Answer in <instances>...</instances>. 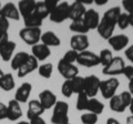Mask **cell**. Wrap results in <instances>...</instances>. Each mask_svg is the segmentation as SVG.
I'll list each match as a JSON object with an SVG mask.
<instances>
[{
	"label": "cell",
	"mask_w": 133,
	"mask_h": 124,
	"mask_svg": "<svg viewBox=\"0 0 133 124\" xmlns=\"http://www.w3.org/2000/svg\"><path fill=\"white\" fill-rule=\"evenodd\" d=\"M52 124H66L69 123V104L64 101H58L53 107L51 115Z\"/></svg>",
	"instance_id": "6da1fadb"
},
{
	"label": "cell",
	"mask_w": 133,
	"mask_h": 124,
	"mask_svg": "<svg viewBox=\"0 0 133 124\" xmlns=\"http://www.w3.org/2000/svg\"><path fill=\"white\" fill-rule=\"evenodd\" d=\"M42 31L41 28H23L19 31V37L24 43L28 45H33L40 43Z\"/></svg>",
	"instance_id": "7a4b0ae2"
},
{
	"label": "cell",
	"mask_w": 133,
	"mask_h": 124,
	"mask_svg": "<svg viewBox=\"0 0 133 124\" xmlns=\"http://www.w3.org/2000/svg\"><path fill=\"white\" fill-rule=\"evenodd\" d=\"M120 85V81L116 78H110V79L101 81L100 84V92H101L102 97L107 99V100H111L112 98L115 95V92Z\"/></svg>",
	"instance_id": "3957f363"
},
{
	"label": "cell",
	"mask_w": 133,
	"mask_h": 124,
	"mask_svg": "<svg viewBox=\"0 0 133 124\" xmlns=\"http://www.w3.org/2000/svg\"><path fill=\"white\" fill-rule=\"evenodd\" d=\"M125 68V62L122 59L121 57H113V59L110 62L107 67L103 68L102 72L103 74L105 75H110L112 77H115V75H119V74H123V70Z\"/></svg>",
	"instance_id": "277c9868"
},
{
	"label": "cell",
	"mask_w": 133,
	"mask_h": 124,
	"mask_svg": "<svg viewBox=\"0 0 133 124\" xmlns=\"http://www.w3.org/2000/svg\"><path fill=\"white\" fill-rule=\"evenodd\" d=\"M69 7L70 3L66 1L59 2L58 7L49 15V19L55 23H62L66 19H69Z\"/></svg>",
	"instance_id": "5b68a950"
},
{
	"label": "cell",
	"mask_w": 133,
	"mask_h": 124,
	"mask_svg": "<svg viewBox=\"0 0 133 124\" xmlns=\"http://www.w3.org/2000/svg\"><path fill=\"white\" fill-rule=\"evenodd\" d=\"M77 63H79L80 65H83L85 68H93L100 64V59L98 54L87 50V51L80 52L78 54Z\"/></svg>",
	"instance_id": "8992f818"
},
{
	"label": "cell",
	"mask_w": 133,
	"mask_h": 124,
	"mask_svg": "<svg viewBox=\"0 0 133 124\" xmlns=\"http://www.w3.org/2000/svg\"><path fill=\"white\" fill-rule=\"evenodd\" d=\"M101 80L97 75H88L84 78V93L90 99L95 98L100 91Z\"/></svg>",
	"instance_id": "52a82bcc"
},
{
	"label": "cell",
	"mask_w": 133,
	"mask_h": 124,
	"mask_svg": "<svg viewBox=\"0 0 133 124\" xmlns=\"http://www.w3.org/2000/svg\"><path fill=\"white\" fill-rule=\"evenodd\" d=\"M58 71L65 80H72L79 74V69L77 65L66 63L62 59H60L58 62Z\"/></svg>",
	"instance_id": "ba28073f"
},
{
	"label": "cell",
	"mask_w": 133,
	"mask_h": 124,
	"mask_svg": "<svg viewBox=\"0 0 133 124\" xmlns=\"http://www.w3.org/2000/svg\"><path fill=\"white\" fill-rule=\"evenodd\" d=\"M70 45L72 50L77 51L78 53L87 51L90 45L89 38L87 37V35H74L70 39Z\"/></svg>",
	"instance_id": "9c48e42d"
},
{
	"label": "cell",
	"mask_w": 133,
	"mask_h": 124,
	"mask_svg": "<svg viewBox=\"0 0 133 124\" xmlns=\"http://www.w3.org/2000/svg\"><path fill=\"white\" fill-rule=\"evenodd\" d=\"M38 68H39V61L32 54H30L28 57V59L26 60V62L18 70V78L21 79V78L27 77L28 74H30L35 70H38Z\"/></svg>",
	"instance_id": "30bf717a"
},
{
	"label": "cell",
	"mask_w": 133,
	"mask_h": 124,
	"mask_svg": "<svg viewBox=\"0 0 133 124\" xmlns=\"http://www.w3.org/2000/svg\"><path fill=\"white\" fill-rule=\"evenodd\" d=\"M116 27V24L112 23L109 20H107L104 18L101 19L99 26L97 28V31L99 36L101 37L102 39H105V40H109L112 36H113V32H114V29Z\"/></svg>",
	"instance_id": "8fae6325"
},
{
	"label": "cell",
	"mask_w": 133,
	"mask_h": 124,
	"mask_svg": "<svg viewBox=\"0 0 133 124\" xmlns=\"http://www.w3.org/2000/svg\"><path fill=\"white\" fill-rule=\"evenodd\" d=\"M39 102L41 103V105L43 106L44 110H49V109H53L55 107V105L58 102V99L52 91L43 90L42 92L39 93Z\"/></svg>",
	"instance_id": "7c38bea8"
},
{
	"label": "cell",
	"mask_w": 133,
	"mask_h": 124,
	"mask_svg": "<svg viewBox=\"0 0 133 124\" xmlns=\"http://www.w3.org/2000/svg\"><path fill=\"white\" fill-rule=\"evenodd\" d=\"M22 116V109L21 104L14 100H10L7 104V119L9 121H18V120Z\"/></svg>",
	"instance_id": "4fadbf2b"
},
{
	"label": "cell",
	"mask_w": 133,
	"mask_h": 124,
	"mask_svg": "<svg viewBox=\"0 0 133 124\" xmlns=\"http://www.w3.org/2000/svg\"><path fill=\"white\" fill-rule=\"evenodd\" d=\"M0 17L7 18L8 20H16L18 21L20 19V13L18 10V7H17L14 2H7L5 3V6H2L1 10H0Z\"/></svg>",
	"instance_id": "5bb4252c"
},
{
	"label": "cell",
	"mask_w": 133,
	"mask_h": 124,
	"mask_svg": "<svg viewBox=\"0 0 133 124\" xmlns=\"http://www.w3.org/2000/svg\"><path fill=\"white\" fill-rule=\"evenodd\" d=\"M129 37L125 35H116V36H112L111 38L108 40V42L111 45V48L114 51H121L123 49H125L129 44Z\"/></svg>",
	"instance_id": "9a60e30c"
},
{
	"label": "cell",
	"mask_w": 133,
	"mask_h": 124,
	"mask_svg": "<svg viewBox=\"0 0 133 124\" xmlns=\"http://www.w3.org/2000/svg\"><path fill=\"white\" fill-rule=\"evenodd\" d=\"M83 21L85 22L89 30H92V29L98 28L100 21H101V18H100V15L98 11H95L93 9H88L85 11L84 16H83Z\"/></svg>",
	"instance_id": "2e32d148"
},
{
	"label": "cell",
	"mask_w": 133,
	"mask_h": 124,
	"mask_svg": "<svg viewBox=\"0 0 133 124\" xmlns=\"http://www.w3.org/2000/svg\"><path fill=\"white\" fill-rule=\"evenodd\" d=\"M85 6L82 5V3L76 0L74 2H72L69 7V19L73 21V20H78V19H82L83 16L85 13Z\"/></svg>",
	"instance_id": "e0dca14e"
},
{
	"label": "cell",
	"mask_w": 133,
	"mask_h": 124,
	"mask_svg": "<svg viewBox=\"0 0 133 124\" xmlns=\"http://www.w3.org/2000/svg\"><path fill=\"white\" fill-rule=\"evenodd\" d=\"M31 90H32V85L30 83H28V82H23L16 91L15 100L18 101L20 104L28 102V99L31 94Z\"/></svg>",
	"instance_id": "ac0fdd59"
},
{
	"label": "cell",
	"mask_w": 133,
	"mask_h": 124,
	"mask_svg": "<svg viewBox=\"0 0 133 124\" xmlns=\"http://www.w3.org/2000/svg\"><path fill=\"white\" fill-rule=\"evenodd\" d=\"M31 53L38 61H44L51 54V50L47 45H44L42 43H38L31 47Z\"/></svg>",
	"instance_id": "d6986e66"
},
{
	"label": "cell",
	"mask_w": 133,
	"mask_h": 124,
	"mask_svg": "<svg viewBox=\"0 0 133 124\" xmlns=\"http://www.w3.org/2000/svg\"><path fill=\"white\" fill-rule=\"evenodd\" d=\"M44 109L41 105L39 100H31L28 103V110H27V118L28 120H31L33 118L41 116L44 113Z\"/></svg>",
	"instance_id": "ffe728a7"
},
{
	"label": "cell",
	"mask_w": 133,
	"mask_h": 124,
	"mask_svg": "<svg viewBox=\"0 0 133 124\" xmlns=\"http://www.w3.org/2000/svg\"><path fill=\"white\" fill-rule=\"evenodd\" d=\"M37 5V1L35 0H21L18 2V10L19 13L22 18H27L28 16H30L33 13L35 8Z\"/></svg>",
	"instance_id": "44dd1931"
},
{
	"label": "cell",
	"mask_w": 133,
	"mask_h": 124,
	"mask_svg": "<svg viewBox=\"0 0 133 124\" xmlns=\"http://www.w3.org/2000/svg\"><path fill=\"white\" fill-rule=\"evenodd\" d=\"M16 50V43L14 41H8V42L0 45V57L5 62H9L14 58V52Z\"/></svg>",
	"instance_id": "7402d4cb"
},
{
	"label": "cell",
	"mask_w": 133,
	"mask_h": 124,
	"mask_svg": "<svg viewBox=\"0 0 133 124\" xmlns=\"http://www.w3.org/2000/svg\"><path fill=\"white\" fill-rule=\"evenodd\" d=\"M41 43L47 47H59L61 44V40L53 31H45L41 36Z\"/></svg>",
	"instance_id": "603a6c76"
},
{
	"label": "cell",
	"mask_w": 133,
	"mask_h": 124,
	"mask_svg": "<svg viewBox=\"0 0 133 124\" xmlns=\"http://www.w3.org/2000/svg\"><path fill=\"white\" fill-rule=\"evenodd\" d=\"M30 56L29 53L24 52V51H20L18 53H16L14 56V58L11 59L10 61V67L12 70H16V71H18L20 69V67L26 62V60L28 59V57Z\"/></svg>",
	"instance_id": "cb8c5ba5"
},
{
	"label": "cell",
	"mask_w": 133,
	"mask_h": 124,
	"mask_svg": "<svg viewBox=\"0 0 133 124\" xmlns=\"http://www.w3.org/2000/svg\"><path fill=\"white\" fill-rule=\"evenodd\" d=\"M15 86H16V82L11 73H6L0 78V89L1 90L9 92V91L15 89Z\"/></svg>",
	"instance_id": "d4e9b609"
},
{
	"label": "cell",
	"mask_w": 133,
	"mask_h": 124,
	"mask_svg": "<svg viewBox=\"0 0 133 124\" xmlns=\"http://www.w3.org/2000/svg\"><path fill=\"white\" fill-rule=\"evenodd\" d=\"M70 30L74 32L76 35H87L90 31L88 27H87L85 22L83 21V18L71 21V23H70Z\"/></svg>",
	"instance_id": "484cf974"
},
{
	"label": "cell",
	"mask_w": 133,
	"mask_h": 124,
	"mask_svg": "<svg viewBox=\"0 0 133 124\" xmlns=\"http://www.w3.org/2000/svg\"><path fill=\"white\" fill-rule=\"evenodd\" d=\"M87 111L90 112V113L100 115V114H102L103 111H104V104H103L101 101H99L98 99H95V98L89 99V103H88Z\"/></svg>",
	"instance_id": "4316f807"
},
{
	"label": "cell",
	"mask_w": 133,
	"mask_h": 124,
	"mask_svg": "<svg viewBox=\"0 0 133 124\" xmlns=\"http://www.w3.org/2000/svg\"><path fill=\"white\" fill-rule=\"evenodd\" d=\"M110 109L115 113H123L127 110V107L124 105V103L122 102L120 95H116L115 94L110 100Z\"/></svg>",
	"instance_id": "83f0119b"
},
{
	"label": "cell",
	"mask_w": 133,
	"mask_h": 124,
	"mask_svg": "<svg viewBox=\"0 0 133 124\" xmlns=\"http://www.w3.org/2000/svg\"><path fill=\"white\" fill-rule=\"evenodd\" d=\"M120 15H121V9H120V7H112L104 12V15L102 16V18H104L107 20H109V21H111L112 23L116 24Z\"/></svg>",
	"instance_id": "f1b7e54d"
},
{
	"label": "cell",
	"mask_w": 133,
	"mask_h": 124,
	"mask_svg": "<svg viewBox=\"0 0 133 124\" xmlns=\"http://www.w3.org/2000/svg\"><path fill=\"white\" fill-rule=\"evenodd\" d=\"M42 22L43 20L35 13L28 16L27 18H23V23L26 28H40L42 26Z\"/></svg>",
	"instance_id": "f546056e"
},
{
	"label": "cell",
	"mask_w": 133,
	"mask_h": 124,
	"mask_svg": "<svg viewBox=\"0 0 133 124\" xmlns=\"http://www.w3.org/2000/svg\"><path fill=\"white\" fill-rule=\"evenodd\" d=\"M52 72H53V65L52 63H44L39 65L38 68V73L41 78L43 79H50L52 77Z\"/></svg>",
	"instance_id": "4dcf8cb0"
},
{
	"label": "cell",
	"mask_w": 133,
	"mask_h": 124,
	"mask_svg": "<svg viewBox=\"0 0 133 124\" xmlns=\"http://www.w3.org/2000/svg\"><path fill=\"white\" fill-rule=\"evenodd\" d=\"M71 83H72L73 93L80 94L82 92H84V78L78 75L71 80Z\"/></svg>",
	"instance_id": "1f68e13d"
},
{
	"label": "cell",
	"mask_w": 133,
	"mask_h": 124,
	"mask_svg": "<svg viewBox=\"0 0 133 124\" xmlns=\"http://www.w3.org/2000/svg\"><path fill=\"white\" fill-rule=\"evenodd\" d=\"M98 56H99V59H100V64H102L103 68L107 67V65L112 61V59H113L112 51L109 50V49H103V50L100 51V53Z\"/></svg>",
	"instance_id": "d6a6232c"
},
{
	"label": "cell",
	"mask_w": 133,
	"mask_h": 124,
	"mask_svg": "<svg viewBox=\"0 0 133 124\" xmlns=\"http://www.w3.org/2000/svg\"><path fill=\"white\" fill-rule=\"evenodd\" d=\"M89 99H90V98L84 92L78 94L77 104H76L77 110H78V111H87V107H88V103H89Z\"/></svg>",
	"instance_id": "836d02e7"
},
{
	"label": "cell",
	"mask_w": 133,
	"mask_h": 124,
	"mask_svg": "<svg viewBox=\"0 0 133 124\" xmlns=\"http://www.w3.org/2000/svg\"><path fill=\"white\" fill-rule=\"evenodd\" d=\"M33 13L37 15L39 18H41L42 20H43V19H45L47 17H49V15H50L43 1H39V2H37V5H36V8H35V11H33Z\"/></svg>",
	"instance_id": "e575fe53"
},
{
	"label": "cell",
	"mask_w": 133,
	"mask_h": 124,
	"mask_svg": "<svg viewBox=\"0 0 133 124\" xmlns=\"http://www.w3.org/2000/svg\"><path fill=\"white\" fill-rule=\"evenodd\" d=\"M80 119L83 124H97L99 121V115L90 112H85L81 115Z\"/></svg>",
	"instance_id": "d590c367"
},
{
	"label": "cell",
	"mask_w": 133,
	"mask_h": 124,
	"mask_svg": "<svg viewBox=\"0 0 133 124\" xmlns=\"http://www.w3.org/2000/svg\"><path fill=\"white\" fill-rule=\"evenodd\" d=\"M61 93L64 98H71L73 95V89L71 80H65L61 85Z\"/></svg>",
	"instance_id": "8d00e7d4"
},
{
	"label": "cell",
	"mask_w": 133,
	"mask_h": 124,
	"mask_svg": "<svg viewBox=\"0 0 133 124\" xmlns=\"http://www.w3.org/2000/svg\"><path fill=\"white\" fill-rule=\"evenodd\" d=\"M78 54L79 53L77 51L74 50H69L66 51L64 54H63V58H62V60H63L64 62H66V63H70V64H73L74 62H77V59H78Z\"/></svg>",
	"instance_id": "74e56055"
},
{
	"label": "cell",
	"mask_w": 133,
	"mask_h": 124,
	"mask_svg": "<svg viewBox=\"0 0 133 124\" xmlns=\"http://www.w3.org/2000/svg\"><path fill=\"white\" fill-rule=\"evenodd\" d=\"M116 26H118L120 29H127L130 24H129V15L125 13V12H121V15H120V17L118 19V22H116Z\"/></svg>",
	"instance_id": "f35d334b"
},
{
	"label": "cell",
	"mask_w": 133,
	"mask_h": 124,
	"mask_svg": "<svg viewBox=\"0 0 133 124\" xmlns=\"http://www.w3.org/2000/svg\"><path fill=\"white\" fill-rule=\"evenodd\" d=\"M119 95H120V98H121L122 102L124 103L125 107H129V106H130L133 97H132V94L129 92V91H123V92H122V93H120Z\"/></svg>",
	"instance_id": "ab89813d"
},
{
	"label": "cell",
	"mask_w": 133,
	"mask_h": 124,
	"mask_svg": "<svg viewBox=\"0 0 133 124\" xmlns=\"http://www.w3.org/2000/svg\"><path fill=\"white\" fill-rule=\"evenodd\" d=\"M9 27H10L9 20L7 18L0 17V33H8Z\"/></svg>",
	"instance_id": "60d3db41"
},
{
	"label": "cell",
	"mask_w": 133,
	"mask_h": 124,
	"mask_svg": "<svg viewBox=\"0 0 133 124\" xmlns=\"http://www.w3.org/2000/svg\"><path fill=\"white\" fill-rule=\"evenodd\" d=\"M122 7L125 10V13L133 15V0H123Z\"/></svg>",
	"instance_id": "b9f144b4"
},
{
	"label": "cell",
	"mask_w": 133,
	"mask_h": 124,
	"mask_svg": "<svg viewBox=\"0 0 133 124\" xmlns=\"http://www.w3.org/2000/svg\"><path fill=\"white\" fill-rule=\"evenodd\" d=\"M43 2H44L45 7H47L49 13H51V12L58 7V5H59V0H44Z\"/></svg>",
	"instance_id": "7bdbcfd3"
},
{
	"label": "cell",
	"mask_w": 133,
	"mask_h": 124,
	"mask_svg": "<svg viewBox=\"0 0 133 124\" xmlns=\"http://www.w3.org/2000/svg\"><path fill=\"white\" fill-rule=\"evenodd\" d=\"M123 74L129 80V82H133V65H125L123 70Z\"/></svg>",
	"instance_id": "ee69618b"
},
{
	"label": "cell",
	"mask_w": 133,
	"mask_h": 124,
	"mask_svg": "<svg viewBox=\"0 0 133 124\" xmlns=\"http://www.w3.org/2000/svg\"><path fill=\"white\" fill-rule=\"evenodd\" d=\"M7 119V105L0 102V121Z\"/></svg>",
	"instance_id": "f6af8a7d"
},
{
	"label": "cell",
	"mask_w": 133,
	"mask_h": 124,
	"mask_svg": "<svg viewBox=\"0 0 133 124\" xmlns=\"http://www.w3.org/2000/svg\"><path fill=\"white\" fill-rule=\"evenodd\" d=\"M124 54H125L127 59L129 61H131L132 63H133V44L130 45L129 48H127V50H125V52H124Z\"/></svg>",
	"instance_id": "bcb514c9"
},
{
	"label": "cell",
	"mask_w": 133,
	"mask_h": 124,
	"mask_svg": "<svg viewBox=\"0 0 133 124\" xmlns=\"http://www.w3.org/2000/svg\"><path fill=\"white\" fill-rule=\"evenodd\" d=\"M29 123H30V124H47V122H45L41 116L33 118L31 120H29Z\"/></svg>",
	"instance_id": "7dc6e473"
},
{
	"label": "cell",
	"mask_w": 133,
	"mask_h": 124,
	"mask_svg": "<svg viewBox=\"0 0 133 124\" xmlns=\"http://www.w3.org/2000/svg\"><path fill=\"white\" fill-rule=\"evenodd\" d=\"M105 124H121V123H120V122L118 121V120L114 119V118H109V119L107 120Z\"/></svg>",
	"instance_id": "c3c4849f"
},
{
	"label": "cell",
	"mask_w": 133,
	"mask_h": 124,
	"mask_svg": "<svg viewBox=\"0 0 133 124\" xmlns=\"http://www.w3.org/2000/svg\"><path fill=\"white\" fill-rule=\"evenodd\" d=\"M93 2L97 6H104L108 3V0H93Z\"/></svg>",
	"instance_id": "681fc988"
},
{
	"label": "cell",
	"mask_w": 133,
	"mask_h": 124,
	"mask_svg": "<svg viewBox=\"0 0 133 124\" xmlns=\"http://www.w3.org/2000/svg\"><path fill=\"white\" fill-rule=\"evenodd\" d=\"M129 92H130L133 97V82H129Z\"/></svg>",
	"instance_id": "f907efd6"
},
{
	"label": "cell",
	"mask_w": 133,
	"mask_h": 124,
	"mask_svg": "<svg viewBox=\"0 0 133 124\" xmlns=\"http://www.w3.org/2000/svg\"><path fill=\"white\" fill-rule=\"evenodd\" d=\"M127 124H133V115H131V116L127 118Z\"/></svg>",
	"instance_id": "816d5d0a"
},
{
	"label": "cell",
	"mask_w": 133,
	"mask_h": 124,
	"mask_svg": "<svg viewBox=\"0 0 133 124\" xmlns=\"http://www.w3.org/2000/svg\"><path fill=\"white\" fill-rule=\"evenodd\" d=\"M129 24L133 27V15H129Z\"/></svg>",
	"instance_id": "f5cc1de1"
},
{
	"label": "cell",
	"mask_w": 133,
	"mask_h": 124,
	"mask_svg": "<svg viewBox=\"0 0 133 124\" xmlns=\"http://www.w3.org/2000/svg\"><path fill=\"white\" fill-rule=\"evenodd\" d=\"M129 109H130V111H131V113H132V115H133V99H132V102H131V104H130V106H129Z\"/></svg>",
	"instance_id": "db71d44e"
},
{
	"label": "cell",
	"mask_w": 133,
	"mask_h": 124,
	"mask_svg": "<svg viewBox=\"0 0 133 124\" xmlns=\"http://www.w3.org/2000/svg\"><path fill=\"white\" fill-rule=\"evenodd\" d=\"M17 124H30V123H29V121H19Z\"/></svg>",
	"instance_id": "11a10c76"
},
{
	"label": "cell",
	"mask_w": 133,
	"mask_h": 124,
	"mask_svg": "<svg viewBox=\"0 0 133 124\" xmlns=\"http://www.w3.org/2000/svg\"><path fill=\"white\" fill-rule=\"evenodd\" d=\"M3 74H5V73H3V72H2V70H1V68H0V78H1V77L3 75Z\"/></svg>",
	"instance_id": "9f6ffc18"
},
{
	"label": "cell",
	"mask_w": 133,
	"mask_h": 124,
	"mask_svg": "<svg viewBox=\"0 0 133 124\" xmlns=\"http://www.w3.org/2000/svg\"><path fill=\"white\" fill-rule=\"evenodd\" d=\"M1 8H2V6H1V2H0V10H1Z\"/></svg>",
	"instance_id": "6f0895ef"
},
{
	"label": "cell",
	"mask_w": 133,
	"mask_h": 124,
	"mask_svg": "<svg viewBox=\"0 0 133 124\" xmlns=\"http://www.w3.org/2000/svg\"><path fill=\"white\" fill-rule=\"evenodd\" d=\"M66 124H71V123H66Z\"/></svg>",
	"instance_id": "680465c9"
}]
</instances>
